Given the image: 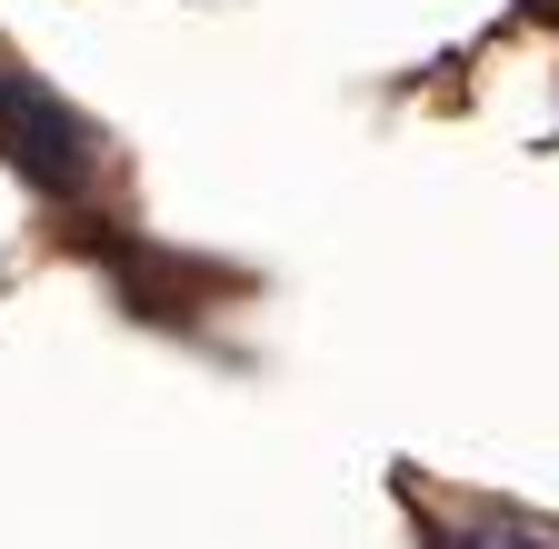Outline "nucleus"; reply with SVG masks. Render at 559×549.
<instances>
[{
    "mask_svg": "<svg viewBox=\"0 0 559 549\" xmlns=\"http://www.w3.org/2000/svg\"><path fill=\"white\" fill-rule=\"evenodd\" d=\"M0 151H11L31 180H50V190H70V180H91V130L70 120L40 81H21V71H0Z\"/></svg>",
    "mask_w": 559,
    "mask_h": 549,
    "instance_id": "1",
    "label": "nucleus"
}]
</instances>
